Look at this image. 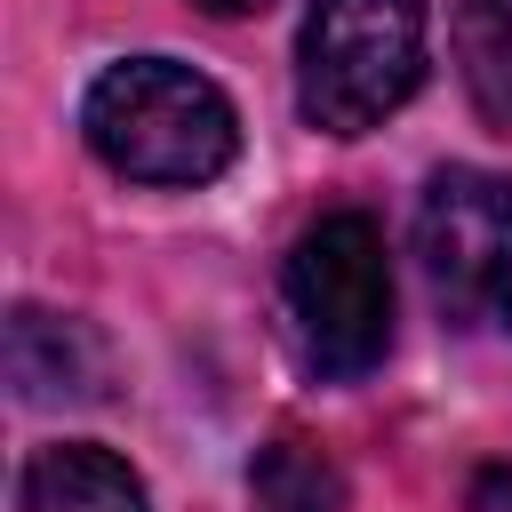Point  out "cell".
<instances>
[{"label": "cell", "instance_id": "4", "mask_svg": "<svg viewBox=\"0 0 512 512\" xmlns=\"http://www.w3.org/2000/svg\"><path fill=\"white\" fill-rule=\"evenodd\" d=\"M416 256L456 328H512V176L440 168L416 200Z\"/></svg>", "mask_w": 512, "mask_h": 512}, {"label": "cell", "instance_id": "6", "mask_svg": "<svg viewBox=\"0 0 512 512\" xmlns=\"http://www.w3.org/2000/svg\"><path fill=\"white\" fill-rule=\"evenodd\" d=\"M16 504H24V512H152L144 480H136L112 448H96V440H56V448H40V456L24 464Z\"/></svg>", "mask_w": 512, "mask_h": 512}, {"label": "cell", "instance_id": "1", "mask_svg": "<svg viewBox=\"0 0 512 512\" xmlns=\"http://www.w3.org/2000/svg\"><path fill=\"white\" fill-rule=\"evenodd\" d=\"M80 136H88V152L112 176L168 184V192L216 184L240 160L232 96L208 72L176 64V56H120V64H104L88 104H80Z\"/></svg>", "mask_w": 512, "mask_h": 512}, {"label": "cell", "instance_id": "2", "mask_svg": "<svg viewBox=\"0 0 512 512\" xmlns=\"http://www.w3.org/2000/svg\"><path fill=\"white\" fill-rule=\"evenodd\" d=\"M424 0H312L296 32V104L328 136L384 128L424 80Z\"/></svg>", "mask_w": 512, "mask_h": 512}, {"label": "cell", "instance_id": "7", "mask_svg": "<svg viewBox=\"0 0 512 512\" xmlns=\"http://www.w3.org/2000/svg\"><path fill=\"white\" fill-rule=\"evenodd\" d=\"M448 48L472 112L512 136V0H456L448 8Z\"/></svg>", "mask_w": 512, "mask_h": 512}, {"label": "cell", "instance_id": "3", "mask_svg": "<svg viewBox=\"0 0 512 512\" xmlns=\"http://www.w3.org/2000/svg\"><path fill=\"white\" fill-rule=\"evenodd\" d=\"M280 296H288L296 344L320 376H336V384L368 376L392 344V256H384L376 216L328 208L320 224H304L280 264Z\"/></svg>", "mask_w": 512, "mask_h": 512}, {"label": "cell", "instance_id": "8", "mask_svg": "<svg viewBox=\"0 0 512 512\" xmlns=\"http://www.w3.org/2000/svg\"><path fill=\"white\" fill-rule=\"evenodd\" d=\"M256 496H264L272 512H336V472H328L304 440H280V448H264V464H256Z\"/></svg>", "mask_w": 512, "mask_h": 512}, {"label": "cell", "instance_id": "5", "mask_svg": "<svg viewBox=\"0 0 512 512\" xmlns=\"http://www.w3.org/2000/svg\"><path fill=\"white\" fill-rule=\"evenodd\" d=\"M8 376H16V400H32V408L88 400L104 384V352H96V336L80 320L16 304V320H8Z\"/></svg>", "mask_w": 512, "mask_h": 512}, {"label": "cell", "instance_id": "9", "mask_svg": "<svg viewBox=\"0 0 512 512\" xmlns=\"http://www.w3.org/2000/svg\"><path fill=\"white\" fill-rule=\"evenodd\" d=\"M472 512H512V464H488L472 480Z\"/></svg>", "mask_w": 512, "mask_h": 512}, {"label": "cell", "instance_id": "10", "mask_svg": "<svg viewBox=\"0 0 512 512\" xmlns=\"http://www.w3.org/2000/svg\"><path fill=\"white\" fill-rule=\"evenodd\" d=\"M200 8H208V16H264L272 0H200Z\"/></svg>", "mask_w": 512, "mask_h": 512}]
</instances>
